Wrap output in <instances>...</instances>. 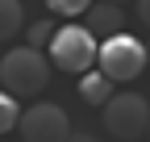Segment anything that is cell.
Listing matches in <instances>:
<instances>
[{
  "mask_svg": "<svg viewBox=\"0 0 150 142\" xmlns=\"http://www.w3.org/2000/svg\"><path fill=\"white\" fill-rule=\"evenodd\" d=\"M50 59H46V50H38V46H13L4 50V63H0V88H8L13 96H38L42 88L50 84Z\"/></svg>",
  "mask_w": 150,
  "mask_h": 142,
  "instance_id": "1",
  "label": "cell"
},
{
  "mask_svg": "<svg viewBox=\"0 0 150 142\" xmlns=\"http://www.w3.org/2000/svg\"><path fill=\"white\" fill-rule=\"evenodd\" d=\"M100 59V42L96 33H92L88 25H59V33H54L50 42V63L67 71V75H83V71H92V63Z\"/></svg>",
  "mask_w": 150,
  "mask_h": 142,
  "instance_id": "2",
  "label": "cell"
},
{
  "mask_svg": "<svg viewBox=\"0 0 150 142\" xmlns=\"http://www.w3.org/2000/svg\"><path fill=\"white\" fill-rule=\"evenodd\" d=\"M150 55H146V42H138L134 33H112V38L100 42V59L96 67L104 71L108 80H117V84H129V80H138L142 71H146Z\"/></svg>",
  "mask_w": 150,
  "mask_h": 142,
  "instance_id": "3",
  "label": "cell"
},
{
  "mask_svg": "<svg viewBox=\"0 0 150 142\" xmlns=\"http://www.w3.org/2000/svg\"><path fill=\"white\" fill-rule=\"evenodd\" d=\"M104 130L117 142H138L150 130V100L138 92H112L104 104Z\"/></svg>",
  "mask_w": 150,
  "mask_h": 142,
  "instance_id": "4",
  "label": "cell"
},
{
  "mask_svg": "<svg viewBox=\"0 0 150 142\" xmlns=\"http://www.w3.org/2000/svg\"><path fill=\"white\" fill-rule=\"evenodd\" d=\"M17 134H21V142H67L71 138V121H67V113L59 104L38 100V104H29L21 113Z\"/></svg>",
  "mask_w": 150,
  "mask_h": 142,
  "instance_id": "5",
  "label": "cell"
},
{
  "mask_svg": "<svg viewBox=\"0 0 150 142\" xmlns=\"http://www.w3.org/2000/svg\"><path fill=\"white\" fill-rule=\"evenodd\" d=\"M88 17V29L92 33H104V38H112V33H121V25H125V13H121V4L117 0H92V9L83 13Z\"/></svg>",
  "mask_w": 150,
  "mask_h": 142,
  "instance_id": "6",
  "label": "cell"
},
{
  "mask_svg": "<svg viewBox=\"0 0 150 142\" xmlns=\"http://www.w3.org/2000/svg\"><path fill=\"white\" fill-rule=\"evenodd\" d=\"M112 88H117V80H108L100 67H92V71L79 75V96H83V104H92V109H104L108 96H112Z\"/></svg>",
  "mask_w": 150,
  "mask_h": 142,
  "instance_id": "7",
  "label": "cell"
},
{
  "mask_svg": "<svg viewBox=\"0 0 150 142\" xmlns=\"http://www.w3.org/2000/svg\"><path fill=\"white\" fill-rule=\"evenodd\" d=\"M17 33H25V9L21 0H0V46Z\"/></svg>",
  "mask_w": 150,
  "mask_h": 142,
  "instance_id": "8",
  "label": "cell"
},
{
  "mask_svg": "<svg viewBox=\"0 0 150 142\" xmlns=\"http://www.w3.org/2000/svg\"><path fill=\"white\" fill-rule=\"evenodd\" d=\"M21 104H17V96L8 92V88H0V134H13L17 126H21Z\"/></svg>",
  "mask_w": 150,
  "mask_h": 142,
  "instance_id": "9",
  "label": "cell"
},
{
  "mask_svg": "<svg viewBox=\"0 0 150 142\" xmlns=\"http://www.w3.org/2000/svg\"><path fill=\"white\" fill-rule=\"evenodd\" d=\"M54 33H59V25H54V21H33V25L25 29V42H29V46H38V50H50Z\"/></svg>",
  "mask_w": 150,
  "mask_h": 142,
  "instance_id": "10",
  "label": "cell"
},
{
  "mask_svg": "<svg viewBox=\"0 0 150 142\" xmlns=\"http://www.w3.org/2000/svg\"><path fill=\"white\" fill-rule=\"evenodd\" d=\"M46 9H50V13H59V17H67V21H71V17H83V13L92 9V0H46Z\"/></svg>",
  "mask_w": 150,
  "mask_h": 142,
  "instance_id": "11",
  "label": "cell"
},
{
  "mask_svg": "<svg viewBox=\"0 0 150 142\" xmlns=\"http://www.w3.org/2000/svg\"><path fill=\"white\" fill-rule=\"evenodd\" d=\"M138 21L150 29V0H138Z\"/></svg>",
  "mask_w": 150,
  "mask_h": 142,
  "instance_id": "12",
  "label": "cell"
},
{
  "mask_svg": "<svg viewBox=\"0 0 150 142\" xmlns=\"http://www.w3.org/2000/svg\"><path fill=\"white\" fill-rule=\"evenodd\" d=\"M67 142H100V138H96V134H79V130H71Z\"/></svg>",
  "mask_w": 150,
  "mask_h": 142,
  "instance_id": "13",
  "label": "cell"
},
{
  "mask_svg": "<svg viewBox=\"0 0 150 142\" xmlns=\"http://www.w3.org/2000/svg\"><path fill=\"white\" fill-rule=\"evenodd\" d=\"M146 55H150V42H146Z\"/></svg>",
  "mask_w": 150,
  "mask_h": 142,
  "instance_id": "14",
  "label": "cell"
},
{
  "mask_svg": "<svg viewBox=\"0 0 150 142\" xmlns=\"http://www.w3.org/2000/svg\"><path fill=\"white\" fill-rule=\"evenodd\" d=\"M117 4H125V0H117Z\"/></svg>",
  "mask_w": 150,
  "mask_h": 142,
  "instance_id": "15",
  "label": "cell"
},
{
  "mask_svg": "<svg viewBox=\"0 0 150 142\" xmlns=\"http://www.w3.org/2000/svg\"><path fill=\"white\" fill-rule=\"evenodd\" d=\"M146 138H150V130H146Z\"/></svg>",
  "mask_w": 150,
  "mask_h": 142,
  "instance_id": "16",
  "label": "cell"
}]
</instances>
